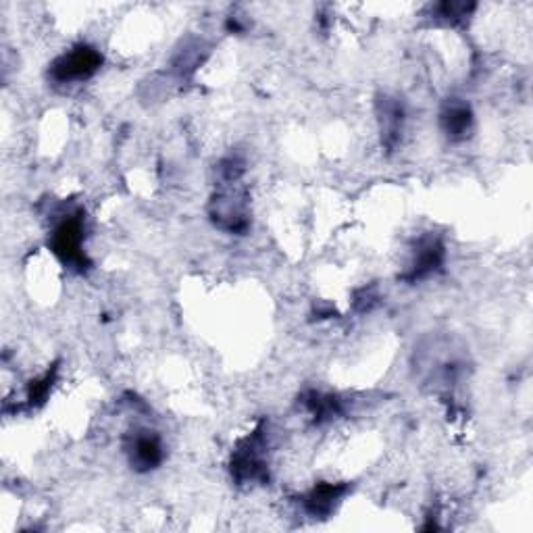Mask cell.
<instances>
[{
	"mask_svg": "<svg viewBox=\"0 0 533 533\" xmlns=\"http://www.w3.org/2000/svg\"><path fill=\"white\" fill-rule=\"evenodd\" d=\"M236 182H221V190L211 200V219L223 232L242 234L248 227V202L246 192Z\"/></svg>",
	"mask_w": 533,
	"mask_h": 533,
	"instance_id": "cell-1",
	"label": "cell"
},
{
	"mask_svg": "<svg viewBox=\"0 0 533 533\" xmlns=\"http://www.w3.org/2000/svg\"><path fill=\"white\" fill-rule=\"evenodd\" d=\"M100 65H103V55L94 46L78 44L53 61L48 75L57 84H80L90 80Z\"/></svg>",
	"mask_w": 533,
	"mask_h": 533,
	"instance_id": "cell-2",
	"label": "cell"
},
{
	"mask_svg": "<svg viewBox=\"0 0 533 533\" xmlns=\"http://www.w3.org/2000/svg\"><path fill=\"white\" fill-rule=\"evenodd\" d=\"M84 238L86 227L82 211L69 213L55 225L53 234H50V248H53L55 255L65 265L82 269L84 265H88V259L84 255Z\"/></svg>",
	"mask_w": 533,
	"mask_h": 533,
	"instance_id": "cell-3",
	"label": "cell"
},
{
	"mask_svg": "<svg viewBox=\"0 0 533 533\" xmlns=\"http://www.w3.org/2000/svg\"><path fill=\"white\" fill-rule=\"evenodd\" d=\"M263 429L259 427L255 434L236 450L232 459V475L240 481V484H261V481L269 479L267 463L263 459Z\"/></svg>",
	"mask_w": 533,
	"mask_h": 533,
	"instance_id": "cell-4",
	"label": "cell"
},
{
	"mask_svg": "<svg viewBox=\"0 0 533 533\" xmlns=\"http://www.w3.org/2000/svg\"><path fill=\"white\" fill-rule=\"evenodd\" d=\"M125 454H128L132 469L140 473L155 471L165 459L163 442L155 431H150V429L130 431L128 440H125Z\"/></svg>",
	"mask_w": 533,
	"mask_h": 533,
	"instance_id": "cell-5",
	"label": "cell"
},
{
	"mask_svg": "<svg viewBox=\"0 0 533 533\" xmlns=\"http://www.w3.org/2000/svg\"><path fill=\"white\" fill-rule=\"evenodd\" d=\"M444 259H446L444 244L434 236H427L417 244L413 261L409 265V271L402 275V279L404 282H411V284L423 282V279H427L436 271H440V267L444 265Z\"/></svg>",
	"mask_w": 533,
	"mask_h": 533,
	"instance_id": "cell-6",
	"label": "cell"
},
{
	"mask_svg": "<svg viewBox=\"0 0 533 533\" xmlns=\"http://www.w3.org/2000/svg\"><path fill=\"white\" fill-rule=\"evenodd\" d=\"M473 123H475L473 111L465 100L461 98L446 100V105L442 107V113H440V125L448 140L452 142L467 140L473 132Z\"/></svg>",
	"mask_w": 533,
	"mask_h": 533,
	"instance_id": "cell-7",
	"label": "cell"
},
{
	"mask_svg": "<svg viewBox=\"0 0 533 533\" xmlns=\"http://www.w3.org/2000/svg\"><path fill=\"white\" fill-rule=\"evenodd\" d=\"M377 119H379V130H382L384 146L388 150H394L404 130V109H402L400 100L390 98V96H379Z\"/></svg>",
	"mask_w": 533,
	"mask_h": 533,
	"instance_id": "cell-8",
	"label": "cell"
},
{
	"mask_svg": "<svg viewBox=\"0 0 533 533\" xmlns=\"http://www.w3.org/2000/svg\"><path fill=\"white\" fill-rule=\"evenodd\" d=\"M348 484H317L307 496H304L302 504L304 511H307L311 517H327L336 511L338 502L346 496Z\"/></svg>",
	"mask_w": 533,
	"mask_h": 533,
	"instance_id": "cell-9",
	"label": "cell"
},
{
	"mask_svg": "<svg viewBox=\"0 0 533 533\" xmlns=\"http://www.w3.org/2000/svg\"><path fill=\"white\" fill-rule=\"evenodd\" d=\"M55 371H48L44 373L42 377H38L36 382L30 384V390H28V400H30V406H36V404H42L50 392V388H53V382H55Z\"/></svg>",
	"mask_w": 533,
	"mask_h": 533,
	"instance_id": "cell-10",
	"label": "cell"
},
{
	"mask_svg": "<svg viewBox=\"0 0 533 533\" xmlns=\"http://www.w3.org/2000/svg\"><path fill=\"white\" fill-rule=\"evenodd\" d=\"M471 9H473V7H467V5H463V3H444V5L438 7L440 17L450 19V21H459V19L467 17Z\"/></svg>",
	"mask_w": 533,
	"mask_h": 533,
	"instance_id": "cell-11",
	"label": "cell"
}]
</instances>
